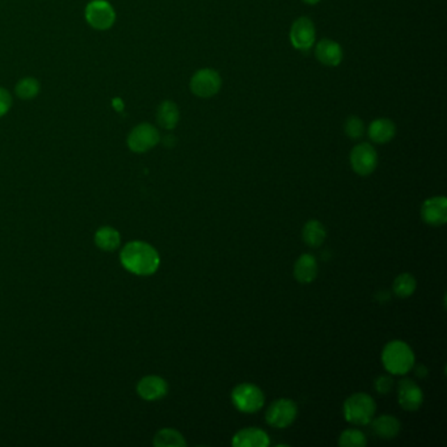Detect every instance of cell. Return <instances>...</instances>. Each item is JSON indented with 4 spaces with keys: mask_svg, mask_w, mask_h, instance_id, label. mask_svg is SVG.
Masks as SVG:
<instances>
[{
    "mask_svg": "<svg viewBox=\"0 0 447 447\" xmlns=\"http://www.w3.org/2000/svg\"><path fill=\"white\" fill-rule=\"evenodd\" d=\"M315 56L320 63H323L325 66L335 68L338 66L343 61V49L336 41L325 38L316 45Z\"/></svg>",
    "mask_w": 447,
    "mask_h": 447,
    "instance_id": "15",
    "label": "cell"
},
{
    "mask_svg": "<svg viewBox=\"0 0 447 447\" xmlns=\"http://www.w3.org/2000/svg\"><path fill=\"white\" fill-rule=\"evenodd\" d=\"M159 142H160V133L151 123H141L135 126L127 136L129 148L136 154H142L154 148Z\"/></svg>",
    "mask_w": 447,
    "mask_h": 447,
    "instance_id": "8",
    "label": "cell"
},
{
    "mask_svg": "<svg viewBox=\"0 0 447 447\" xmlns=\"http://www.w3.org/2000/svg\"><path fill=\"white\" fill-rule=\"evenodd\" d=\"M319 265L316 258L310 253L301 255L294 264V277L301 283H311L316 280Z\"/></svg>",
    "mask_w": 447,
    "mask_h": 447,
    "instance_id": "16",
    "label": "cell"
},
{
    "mask_svg": "<svg viewBox=\"0 0 447 447\" xmlns=\"http://www.w3.org/2000/svg\"><path fill=\"white\" fill-rule=\"evenodd\" d=\"M398 400L402 409L414 412L420 409L424 402L423 390L416 384V382L409 378L400 380L398 386Z\"/></svg>",
    "mask_w": 447,
    "mask_h": 447,
    "instance_id": "11",
    "label": "cell"
},
{
    "mask_svg": "<svg viewBox=\"0 0 447 447\" xmlns=\"http://www.w3.org/2000/svg\"><path fill=\"white\" fill-rule=\"evenodd\" d=\"M236 409L244 414H255L264 407L265 395L253 383H240L231 393Z\"/></svg>",
    "mask_w": 447,
    "mask_h": 447,
    "instance_id": "4",
    "label": "cell"
},
{
    "mask_svg": "<svg viewBox=\"0 0 447 447\" xmlns=\"http://www.w3.org/2000/svg\"><path fill=\"white\" fill-rule=\"evenodd\" d=\"M154 445L157 447H184L187 446V441L178 430L166 428L157 432Z\"/></svg>",
    "mask_w": 447,
    "mask_h": 447,
    "instance_id": "22",
    "label": "cell"
},
{
    "mask_svg": "<svg viewBox=\"0 0 447 447\" xmlns=\"http://www.w3.org/2000/svg\"><path fill=\"white\" fill-rule=\"evenodd\" d=\"M12 107L11 93L4 88L0 87V117L6 116L10 112Z\"/></svg>",
    "mask_w": 447,
    "mask_h": 447,
    "instance_id": "28",
    "label": "cell"
},
{
    "mask_svg": "<svg viewBox=\"0 0 447 447\" xmlns=\"http://www.w3.org/2000/svg\"><path fill=\"white\" fill-rule=\"evenodd\" d=\"M315 38L316 31L308 17H299L294 22L291 26L290 40L295 49L308 52L315 44Z\"/></svg>",
    "mask_w": 447,
    "mask_h": 447,
    "instance_id": "10",
    "label": "cell"
},
{
    "mask_svg": "<svg viewBox=\"0 0 447 447\" xmlns=\"http://www.w3.org/2000/svg\"><path fill=\"white\" fill-rule=\"evenodd\" d=\"M221 87L222 79L212 68H202L197 71L190 80V90L196 96L202 99L212 97L219 92Z\"/></svg>",
    "mask_w": 447,
    "mask_h": 447,
    "instance_id": "5",
    "label": "cell"
},
{
    "mask_svg": "<svg viewBox=\"0 0 447 447\" xmlns=\"http://www.w3.org/2000/svg\"><path fill=\"white\" fill-rule=\"evenodd\" d=\"M306 4H311V6H313V4H317L320 0H303Z\"/></svg>",
    "mask_w": 447,
    "mask_h": 447,
    "instance_id": "29",
    "label": "cell"
},
{
    "mask_svg": "<svg viewBox=\"0 0 447 447\" xmlns=\"http://www.w3.org/2000/svg\"><path fill=\"white\" fill-rule=\"evenodd\" d=\"M344 129H345V134L350 139H359L365 133V123L361 118H358L356 116H352L345 121Z\"/></svg>",
    "mask_w": 447,
    "mask_h": 447,
    "instance_id": "26",
    "label": "cell"
},
{
    "mask_svg": "<svg viewBox=\"0 0 447 447\" xmlns=\"http://www.w3.org/2000/svg\"><path fill=\"white\" fill-rule=\"evenodd\" d=\"M121 264L127 272L136 276H150L160 265L157 249L145 242H130L121 251Z\"/></svg>",
    "mask_w": 447,
    "mask_h": 447,
    "instance_id": "1",
    "label": "cell"
},
{
    "mask_svg": "<svg viewBox=\"0 0 447 447\" xmlns=\"http://www.w3.org/2000/svg\"><path fill=\"white\" fill-rule=\"evenodd\" d=\"M377 405L374 399L363 392L353 393L344 402V416L347 423L353 425H368L375 416Z\"/></svg>",
    "mask_w": 447,
    "mask_h": 447,
    "instance_id": "3",
    "label": "cell"
},
{
    "mask_svg": "<svg viewBox=\"0 0 447 447\" xmlns=\"http://www.w3.org/2000/svg\"><path fill=\"white\" fill-rule=\"evenodd\" d=\"M371 426L374 433L383 439H392L398 437L402 430L400 421L391 414H382L377 418H372Z\"/></svg>",
    "mask_w": 447,
    "mask_h": 447,
    "instance_id": "17",
    "label": "cell"
},
{
    "mask_svg": "<svg viewBox=\"0 0 447 447\" xmlns=\"http://www.w3.org/2000/svg\"><path fill=\"white\" fill-rule=\"evenodd\" d=\"M421 218L425 224L439 227L447 222V200L444 196L428 198L421 206Z\"/></svg>",
    "mask_w": 447,
    "mask_h": 447,
    "instance_id": "12",
    "label": "cell"
},
{
    "mask_svg": "<svg viewBox=\"0 0 447 447\" xmlns=\"http://www.w3.org/2000/svg\"><path fill=\"white\" fill-rule=\"evenodd\" d=\"M16 95L23 100H32L40 93V83L34 78H24L16 84Z\"/></svg>",
    "mask_w": 447,
    "mask_h": 447,
    "instance_id": "24",
    "label": "cell"
},
{
    "mask_svg": "<svg viewBox=\"0 0 447 447\" xmlns=\"http://www.w3.org/2000/svg\"><path fill=\"white\" fill-rule=\"evenodd\" d=\"M95 243L102 251L113 252L120 246L121 236H120V233L117 230H114L113 227L104 226V227L99 228L97 233L95 234Z\"/></svg>",
    "mask_w": 447,
    "mask_h": 447,
    "instance_id": "21",
    "label": "cell"
},
{
    "mask_svg": "<svg viewBox=\"0 0 447 447\" xmlns=\"http://www.w3.org/2000/svg\"><path fill=\"white\" fill-rule=\"evenodd\" d=\"M395 134H396V126L391 120L379 118L370 125L369 136L374 143H378V145L389 143Z\"/></svg>",
    "mask_w": 447,
    "mask_h": 447,
    "instance_id": "18",
    "label": "cell"
},
{
    "mask_svg": "<svg viewBox=\"0 0 447 447\" xmlns=\"http://www.w3.org/2000/svg\"><path fill=\"white\" fill-rule=\"evenodd\" d=\"M302 236L303 240L307 246H313V248L322 246L325 242V237H327L324 224L319 221H315V219L308 221L303 227Z\"/></svg>",
    "mask_w": 447,
    "mask_h": 447,
    "instance_id": "20",
    "label": "cell"
},
{
    "mask_svg": "<svg viewBox=\"0 0 447 447\" xmlns=\"http://www.w3.org/2000/svg\"><path fill=\"white\" fill-rule=\"evenodd\" d=\"M136 391L142 399L148 400V402H154V400L163 399L167 395L168 383L162 377L147 375L145 378L139 380V383L136 386Z\"/></svg>",
    "mask_w": 447,
    "mask_h": 447,
    "instance_id": "13",
    "label": "cell"
},
{
    "mask_svg": "<svg viewBox=\"0 0 447 447\" xmlns=\"http://www.w3.org/2000/svg\"><path fill=\"white\" fill-rule=\"evenodd\" d=\"M375 390L380 395H387L393 390V380L390 375H382L375 380Z\"/></svg>",
    "mask_w": 447,
    "mask_h": 447,
    "instance_id": "27",
    "label": "cell"
},
{
    "mask_svg": "<svg viewBox=\"0 0 447 447\" xmlns=\"http://www.w3.org/2000/svg\"><path fill=\"white\" fill-rule=\"evenodd\" d=\"M338 445L341 447H365L368 445V439L361 430L352 428L340 434Z\"/></svg>",
    "mask_w": 447,
    "mask_h": 447,
    "instance_id": "25",
    "label": "cell"
},
{
    "mask_svg": "<svg viewBox=\"0 0 447 447\" xmlns=\"http://www.w3.org/2000/svg\"><path fill=\"white\" fill-rule=\"evenodd\" d=\"M298 414V405L297 402L290 399H279L269 405L267 411V423L273 428L285 429L290 426Z\"/></svg>",
    "mask_w": 447,
    "mask_h": 447,
    "instance_id": "7",
    "label": "cell"
},
{
    "mask_svg": "<svg viewBox=\"0 0 447 447\" xmlns=\"http://www.w3.org/2000/svg\"><path fill=\"white\" fill-rule=\"evenodd\" d=\"M416 288H417L416 279L409 273H402L400 276H398L392 285V290L399 298H409L416 291Z\"/></svg>",
    "mask_w": 447,
    "mask_h": 447,
    "instance_id": "23",
    "label": "cell"
},
{
    "mask_svg": "<svg viewBox=\"0 0 447 447\" xmlns=\"http://www.w3.org/2000/svg\"><path fill=\"white\" fill-rule=\"evenodd\" d=\"M269 444L268 434L258 428L242 429L233 438V446L235 447H267Z\"/></svg>",
    "mask_w": 447,
    "mask_h": 447,
    "instance_id": "14",
    "label": "cell"
},
{
    "mask_svg": "<svg viewBox=\"0 0 447 447\" xmlns=\"http://www.w3.org/2000/svg\"><path fill=\"white\" fill-rule=\"evenodd\" d=\"M157 120L160 127L167 130L175 129L180 120L178 105L173 101H163L157 108Z\"/></svg>",
    "mask_w": 447,
    "mask_h": 447,
    "instance_id": "19",
    "label": "cell"
},
{
    "mask_svg": "<svg viewBox=\"0 0 447 447\" xmlns=\"http://www.w3.org/2000/svg\"><path fill=\"white\" fill-rule=\"evenodd\" d=\"M350 166L359 176H369L378 166V154L370 143H359L350 152Z\"/></svg>",
    "mask_w": 447,
    "mask_h": 447,
    "instance_id": "9",
    "label": "cell"
},
{
    "mask_svg": "<svg viewBox=\"0 0 447 447\" xmlns=\"http://www.w3.org/2000/svg\"><path fill=\"white\" fill-rule=\"evenodd\" d=\"M382 362L390 374L404 375L414 369V350L402 340H393L383 349Z\"/></svg>",
    "mask_w": 447,
    "mask_h": 447,
    "instance_id": "2",
    "label": "cell"
},
{
    "mask_svg": "<svg viewBox=\"0 0 447 447\" xmlns=\"http://www.w3.org/2000/svg\"><path fill=\"white\" fill-rule=\"evenodd\" d=\"M86 20L92 28L107 31L112 28L116 22V12L107 0H92L86 7Z\"/></svg>",
    "mask_w": 447,
    "mask_h": 447,
    "instance_id": "6",
    "label": "cell"
}]
</instances>
